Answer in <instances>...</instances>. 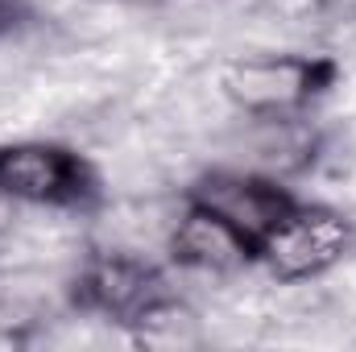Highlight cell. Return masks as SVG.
<instances>
[{"mask_svg": "<svg viewBox=\"0 0 356 352\" xmlns=\"http://www.w3.org/2000/svg\"><path fill=\"white\" fill-rule=\"evenodd\" d=\"M186 203L207 207L211 216H220L257 257L261 245L286 224V216L302 203L286 182L253 170H211V175L195 178L186 186Z\"/></svg>", "mask_w": 356, "mask_h": 352, "instance_id": "obj_4", "label": "cell"}, {"mask_svg": "<svg viewBox=\"0 0 356 352\" xmlns=\"http://www.w3.org/2000/svg\"><path fill=\"white\" fill-rule=\"evenodd\" d=\"M220 83L245 116L294 125L340 83V63L327 54H253L228 63Z\"/></svg>", "mask_w": 356, "mask_h": 352, "instance_id": "obj_2", "label": "cell"}, {"mask_svg": "<svg viewBox=\"0 0 356 352\" xmlns=\"http://www.w3.org/2000/svg\"><path fill=\"white\" fill-rule=\"evenodd\" d=\"M0 199L91 211L104 199V182L88 158L63 141H0Z\"/></svg>", "mask_w": 356, "mask_h": 352, "instance_id": "obj_3", "label": "cell"}, {"mask_svg": "<svg viewBox=\"0 0 356 352\" xmlns=\"http://www.w3.org/2000/svg\"><path fill=\"white\" fill-rule=\"evenodd\" d=\"M353 249V224L344 211L327 207V203H298L286 224L261 245V257L277 282H311L323 278L327 269L348 257Z\"/></svg>", "mask_w": 356, "mask_h": 352, "instance_id": "obj_5", "label": "cell"}, {"mask_svg": "<svg viewBox=\"0 0 356 352\" xmlns=\"http://www.w3.org/2000/svg\"><path fill=\"white\" fill-rule=\"evenodd\" d=\"M29 21H33V8H29L25 0H0V38L25 29Z\"/></svg>", "mask_w": 356, "mask_h": 352, "instance_id": "obj_7", "label": "cell"}, {"mask_svg": "<svg viewBox=\"0 0 356 352\" xmlns=\"http://www.w3.org/2000/svg\"><path fill=\"white\" fill-rule=\"evenodd\" d=\"M137 4H154V0H137Z\"/></svg>", "mask_w": 356, "mask_h": 352, "instance_id": "obj_8", "label": "cell"}, {"mask_svg": "<svg viewBox=\"0 0 356 352\" xmlns=\"http://www.w3.org/2000/svg\"><path fill=\"white\" fill-rule=\"evenodd\" d=\"M170 257L182 269H199V273H232V269L257 262V253L220 216H211L199 203H186L175 237H170Z\"/></svg>", "mask_w": 356, "mask_h": 352, "instance_id": "obj_6", "label": "cell"}, {"mask_svg": "<svg viewBox=\"0 0 356 352\" xmlns=\"http://www.w3.org/2000/svg\"><path fill=\"white\" fill-rule=\"evenodd\" d=\"M71 307L129 332H145L182 311L166 273L133 253H91L71 278Z\"/></svg>", "mask_w": 356, "mask_h": 352, "instance_id": "obj_1", "label": "cell"}]
</instances>
